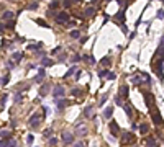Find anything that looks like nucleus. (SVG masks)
<instances>
[{"mask_svg":"<svg viewBox=\"0 0 164 147\" xmlns=\"http://www.w3.org/2000/svg\"><path fill=\"white\" fill-rule=\"evenodd\" d=\"M84 93H85V90H84V88H80V87L72 88V95H74V96H82Z\"/></svg>","mask_w":164,"mask_h":147,"instance_id":"15","label":"nucleus"},{"mask_svg":"<svg viewBox=\"0 0 164 147\" xmlns=\"http://www.w3.org/2000/svg\"><path fill=\"white\" fill-rule=\"evenodd\" d=\"M74 72H77V67H76V66H72L71 69H69V70H67V72H66L64 79H69V77H71V75H72V74H74Z\"/></svg>","mask_w":164,"mask_h":147,"instance_id":"22","label":"nucleus"},{"mask_svg":"<svg viewBox=\"0 0 164 147\" xmlns=\"http://www.w3.org/2000/svg\"><path fill=\"white\" fill-rule=\"evenodd\" d=\"M61 139H62V142H64L66 146H67V144H72V142H74V134H72L71 131H62V133H61Z\"/></svg>","mask_w":164,"mask_h":147,"instance_id":"3","label":"nucleus"},{"mask_svg":"<svg viewBox=\"0 0 164 147\" xmlns=\"http://www.w3.org/2000/svg\"><path fill=\"white\" fill-rule=\"evenodd\" d=\"M64 93H66V90H64V87L62 85H56L54 87V90H52V95H54V98L58 100V98H62L64 96Z\"/></svg>","mask_w":164,"mask_h":147,"instance_id":"5","label":"nucleus"},{"mask_svg":"<svg viewBox=\"0 0 164 147\" xmlns=\"http://www.w3.org/2000/svg\"><path fill=\"white\" fill-rule=\"evenodd\" d=\"M94 13H95V8H92V7L85 8V10H84V18H89V16H94Z\"/></svg>","mask_w":164,"mask_h":147,"instance_id":"16","label":"nucleus"},{"mask_svg":"<svg viewBox=\"0 0 164 147\" xmlns=\"http://www.w3.org/2000/svg\"><path fill=\"white\" fill-rule=\"evenodd\" d=\"M2 18H3L5 21H12V20H13V13H12V12H8V10H7L5 13L2 15Z\"/></svg>","mask_w":164,"mask_h":147,"instance_id":"21","label":"nucleus"},{"mask_svg":"<svg viewBox=\"0 0 164 147\" xmlns=\"http://www.w3.org/2000/svg\"><path fill=\"white\" fill-rule=\"evenodd\" d=\"M157 18H159V20L164 18V10H159V12H157Z\"/></svg>","mask_w":164,"mask_h":147,"instance_id":"38","label":"nucleus"},{"mask_svg":"<svg viewBox=\"0 0 164 147\" xmlns=\"http://www.w3.org/2000/svg\"><path fill=\"white\" fill-rule=\"evenodd\" d=\"M108 70H100V72H98V77H105V79H107V75H108Z\"/></svg>","mask_w":164,"mask_h":147,"instance_id":"33","label":"nucleus"},{"mask_svg":"<svg viewBox=\"0 0 164 147\" xmlns=\"http://www.w3.org/2000/svg\"><path fill=\"white\" fill-rule=\"evenodd\" d=\"M110 133H112V136H118V133H120V127H118V124H117V121H112L110 123Z\"/></svg>","mask_w":164,"mask_h":147,"instance_id":"10","label":"nucleus"},{"mask_svg":"<svg viewBox=\"0 0 164 147\" xmlns=\"http://www.w3.org/2000/svg\"><path fill=\"white\" fill-rule=\"evenodd\" d=\"M112 114H113V108H112V106H107V108L104 110V118H105V119H110Z\"/></svg>","mask_w":164,"mask_h":147,"instance_id":"14","label":"nucleus"},{"mask_svg":"<svg viewBox=\"0 0 164 147\" xmlns=\"http://www.w3.org/2000/svg\"><path fill=\"white\" fill-rule=\"evenodd\" d=\"M100 64H102V66H110V57H104V59L100 60Z\"/></svg>","mask_w":164,"mask_h":147,"instance_id":"28","label":"nucleus"},{"mask_svg":"<svg viewBox=\"0 0 164 147\" xmlns=\"http://www.w3.org/2000/svg\"><path fill=\"white\" fill-rule=\"evenodd\" d=\"M159 146H161V142H159L154 136H151V137L146 139V147H159Z\"/></svg>","mask_w":164,"mask_h":147,"instance_id":"7","label":"nucleus"},{"mask_svg":"<svg viewBox=\"0 0 164 147\" xmlns=\"http://www.w3.org/2000/svg\"><path fill=\"white\" fill-rule=\"evenodd\" d=\"M56 144H58V139H56V137H51V139H49V146L54 147Z\"/></svg>","mask_w":164,"mask_h":147,"instance_id":"34","label":"nucleus"},{"mask_svg":"<svg viewBox=\"0 0 164 147\" xmlns=\"http://www.w3.org/2000/svg\"><path fill=\"white\" fill-rule=\"evenodd\" d=\"M7 67H8V69H13V67H15V62H13V60L10 59L8 62H7Z\"/></svg>","mask_w":164,"mask_h":147,"instance_id":"35","label":"nucleus"},{"mask_svg":"<svg viewBox=\"0 0 164 147\" xmlns=\"http://www.w3.org/2000/svg\"><path fill=\"white\" fill-rule=\"evenodd\" d=\"M64 59H66V52H62V54H61V56L58 57V60H59V62H62Z\"/></svg>","mask_w":164,"mask_h":147,"instance_id":"40","label":"nucleus"},{"mask_svg":"<svg viewBox=\"0 0 164 147\" xmlns=\"http://www.w3.org/2000/svg\"><path fill=\"white\" fill-rule=\"evenodd\" d=\"M56 21H58L59 25H66V23L69 21V13H67V12H61V13L56 16Z\"/></svg>","mask_w":164,"mask_h":147,"instance_id":"6","label":"nucleus"},{"mask_svg":"<svg viewBox=\"0 0 164 147\" xmlns=\"http://www.w3.org/2000/svg\"><path fill=\"white\" fill-rule=\"evenodd\" d=\"M7 147H18L17 146V140H10V142L7 144Z\"/></svg>","mask_w":164,"mask_h":147,"instance_id":"36","label":"nucleus"},{"mask_svg":"<svg viewBox=\"0 0 164 147\" xmlns=\"http://www.w3.org/2000/svg\"><path fill=\"white\" fill-rule=\"evenodd\" d=\"M43 80H44V75H36V77H35V82H36V83H43Z\"/></svg>","mask_w":164,"mask_h":147,"instance_id":"29","label":"nucleus"},{"mask_svg":"<svg viewBox=\"0 0 164 147\" xmlns=\"http://www.w3.org/2000/svg\"><path fill=\"white\" fill-rule=\"evenodd\" d=\"M0 137H7V139H10V137H12V133H10V131H0Z\"/></svg>","mask_w":164,"mask_h":147,"instance_id":"26","label":"nucleus"},{"mask_svg":"<svg viewBox=\"0 0 164 147\" xmlns=\"http://www.w3.org/2000/svg\"><path fill=\"white\" fill-rule=\"evenodd\" d=\"M82 59V57H80V56H79V54H74V56H72L71 57V60L72 62H74V64H76V62H79V60Z\"/></svg>","mask_w":164,"mask_h":147,"instance_id":"30","label":"nucleus"},{"mask_svg":"<svg viewBox=\"0 0 164 147\" xmlns=\"http://www.w3.org/2000/svg\"><path fill=\"white\" fill-rule=\"evenodd\" d=\"M36 23H39V26H48V25H46L43 20H36Z\"/></svg>","mask_w":164,"mask_h":147,"instance_id":"43","label":"nucleus"},{"mask_svg":"<svg viewBox=\"0 0 164 147\" xmlns=\"http://www.w3.org/2000/svg\"><path fill=\"white\" fill-rule=\"evenodd\" d=\"M69 105H71V101L69 100H64V98H58V100H56V106H58V110H62V108L69 106Z\"/></svg>","mask_w":164,"mask_h":147,"instance_id":"9","label":"nucleus"},{"mask_svg":"<svg viewBox=\"0 0 164 147\" xmlns=\"http://www.w3.org/2000/svg\"><path fill=\"white\" fill-rule=\"evenodd\" d=\"M163 46H164V36L161 38V47H163Z\"/></svg>","mask_w":164,"mask_h":147,"instance_id":"48","label":"nucleus"},{"mask_svg":"<svg viewBox=\"0 0 164 147\" xmlns=\"http://www.w3.org/2000/svg\"><path fill=\"white\" fill-rule=\"evenodd\" d=\"M76 136H79V137H84V136H87V127L79 126L77 131H76Z\"/></svg>","mask_w":164,"mask_h":147,"instance_id":"13","label":"nucleus"},{"mask_svg":"<svg viewBox=\"0 0 164 147\" xmlns=\"http://www.w3.org/2000/svg\"><path fill=\"white\" fill-rule=\"evenodd\" d=\"M21 57H23V52L21 51H17V52L12 54V60L15 62V60H21Z\"/></svg>","mask_w":164,"mask_h":147,"instance_id":"19","label":"nucleus"},{"mask_svg":"<svg viewBox=\"0 0 164 147\" xmlns=\"http://www.w3.org/2000/svg\"><path fill=\"white\" fill-rule=\"evenodd\" d=\"M41 119H43V116H41L39 113H35L31 118H30V126H31V127H38L39 124H41Z\"/></svg>","mask_w":164,"mask_h":147,"instance_id":"4","label":"nucleus"},{"mask_svg":"<svg viewBox=\"0 0 164 147\" xmlns=\"http://www.w3.org/2000/svg\"><path fill=\"white\" fill-rule=\"evenodd\" d=\"M26 140H28V144H33V140H35V139H33V136H31V134H30V136L26 137Z\"/></svg>","mask_w":164,"mask_h":147,"instance_id":"42","label":"nucleus"},{"mask_svg":"<svg viewBox=\"0 0 164 147\" xmlns=\"http://www.w3.org/2000/svg\"><path fill=\"white\" fill-rule=\"evenodd\" d=\"M123 16H125V12H120V13L115 15V20L120 21V25H125V23H123Z\"/></svg>","mask_w":164,"mask_h":147,"instance_id":"24","label":"nucleus"},{"mask_svg":"<svg viewBox=\"0 0 164 147\" xmlns=\"http://www.w3.org/2000/svg\"><path fill=\"white\" fill-rule=\"evenodd\" d=\"M8 80H10V75L7 74V75H3V79H2V85H7V83H8Z\"/></svg>","mask_w":164,"mask_h":147,"instance_id":"31","label":"nucleus"},{"mask_svg":"<svg viewBox=\"0 0 164 147\" xmlns=\"http://www.w3.org/2000/svg\"><path fill=\"white\" fill-rule=\"evenodd\" d=\"M133 142H135V134L133 133H125L122 136V144L123 146H131Z\"/></svg>","mask_w":164,"mask_h":147,"instance_id":"2","label":"nucleus"},{"mask_svg":"<svg viewBox=\"0 0 164 147\" xmlns=\"http://www.w3.org/2000/svg\"><path fill=\"white\" fill-rule=\"evenodd\" d=\"M59 51H61V46H59V47H56V49H52L51 52H52V54H58V52H59Z\"/></svg>","mask_w":164,"mask_h":147,"instance_id":"44","label":"nucleus"},{"mask_svg":"<svg viewBox=\"0 0 164 147\" xmlns=\"http://www.w3.org/2000/svg\"><path fill=\"white\" fill-rule=\"evenodd\" d=\"M59 5H61V3H59L58 0H54V2H51V3H49V8H51V10H54V8H59Z\"/></svg>","mask_w":164,"mask_h":147,"instance_id":"27","label":"nucleus"},{"mask_svg":"<svg viewBox=\"0 0 164 147\" xmlns=\"http://www.w3.org/2000/svg\"><path fill=\"white\" fill-rule=\"evenodd\" d=\"M123 110L126 111V114H128V118H133V110H131V106L128 105V103H123Z\"/></svg>","mask_w":164,"mask_h":147,"instance_id":"17","label":"nucleus"},{"mask_svg":"<svg viewBox=\"0 0 164 147\" xmlns=\"http://www.w3.org/2000/svg\"><path fill=\"white\" fill-rule=\"evenodd\" d=\"M107 98H108V93H104L100 98H98V106H104V103L107 101Z\"/></svg>","mask_w":164,"mask_h":147,"instance_id":"23","label":"nucleus"},{"mask_svg":"<svg viewBox=\"0 0 164 147\" xmlns=\"http://www.w3.org/2000/svg\"><path fill=\"white\" fill-rule=\"evenodd\" d=\"M80 75H82V72H80V70H77V72H76V77H74V79H76V80H79V79H80Z\"/></svg>","mask_w":164,"mask_h":147,"instance_id":"41","label":"nucleus"},{"mask_svg":"<svg viewBox=\"0 0 164 147\" xmlns=\"http://www.w3.org/2000/svg\"><path fill=\"white\" fill-rule=\"evenodd\" d=\"M51 134H52V129H46V131H44V137H51Z\"/></svg>","mask_w":164,"mask_h":147,"instance_id":"37","label":"nucleus"},{"mask_svg":"<svg viewBox=\"0 0 164 147\" xmlns=\"http://www.w3.org/2000/svg\"><path fill=\"white\" fill-rule=\"evenodd\" d=\"M115 77H117V75H115V74H113V72H110V74H108V75H107V79H108V80H113Z\"/></svg>","mask_w":164,"mask_h":147,"instance_id":"39","label":"nucleus"},{"mask_svg":"<svg viewBox=\"0 0 164 147\" xmlns=\"http://www.w3.org/2000/svg\"><path fill=\"white\" fill-rule=\"evenodd\" d=\"M139 133H141V134H148V133H149V124H148V123H143V124L139 126Z\"/></svg>","mask_w":164,"mask_h":147,"instance_id":"18","label":"nucleus"},{"mask_svg":"<svg viewBox=\"0 0 164 147\" xmlns=\"http://www.w3.org/2000/svg\"><path fill=\"white\" fill-rule=\"evenodd\" d=\"M71 38H72V39H77V38H80V31H77V30H72V31H71Z\"/></svg>","mask_w":164,"mask_h":147,"instance_id":"25","label":"nucleus"},{"mask_svg":"<svg viewBox=\"0 0 164 147\" xmlns=\"http://www.w3.org/2000/svg\"><path fill=\"white\" fill-rule=\"evenodd\" d=\"M74 147H85L84 142H77V144H74Z\"/></svg>","mask_w":164,"mask_h":147,"instance_id":"45","label":"nucleus"},{"mask_svg":"<svg viewBox=\"0 0 164 147\" xmlns=\"http://www.w3.org/2000/svg\"><path fill=\"white\" fill-rule=\"evenodd\" d=\"M84 116H85V118H94V105H89V106H85Z\"/></svg>","mask_w":164,"mask_h":147,"instance_id":"11","label":"nucleus"},{"mask_svg":"<svg viewBox=\"0 0 164 147\" xmlns=\"http://www.w3.org/2000/svg\"><path fill=\"white\" fill-rule=\"evenodd\" d=\"M122 31H123V33H128V28L125 26V25H122Z\"/></svg>","mask_w":164,"mask_h":147,"instance_id":"46","label":"nucleus"},{"mask_svg":"<svg viewBox=\"0 0 164 147\" xmlns=\"http://www.w3.org/2000/svg\"><path fill=\"white\" fill-rule=\"evenodd\" d=\"M41 64H43V67H51L54 62H52L49 57H43V60H41Z\"/></svg>","mask_w":164,"mask_h":147,"instance_id":"20","label":"nucleus"},{"mask_svg":"<svg viewBox=\"0 0 164 147\" xmlns=\"http://www.w3.org/2000/svg\"><path fill=\"white\" fill-rule=\"evenodd\" d=\"M71 2H72V3H74V2H80V0H71Z\"/></svg>","mask_w":164,"mask_h":147,"instance_id":"49","label":"nucleus"},{"mask_svg":"<svg viewBox=\"0 0 164 147\" xmlns=\"http://www.w3.org/2000/svg\"><path fill=\"white\" fill-rule=\"evenodd\" d=\"M48 93H51V85L49 83H43L39 88V96H46Z\"/></svg>","mask_w":164,"mask_h":147,"instance_id":"8","label":"nucleus"},{"mask_svg":"<svg viewBox=\"0 0 164 147\" xmlns=\"http://www.w3.org/2000/svg\"><path fill=\"white\" fill-rule=\"evenodd\" d=\"M144 98H146V105L149 108L151 111V116H153V121H154V124H161L163 119H161V113H159V110L156 108V103H154V98H153V95L149 93H144Z\"/></svg>","mask_w":164,"mask_h":147,"instance_id":"1","label":"nucleus"},{"mask_svg":"<svg viewBox=\"0 0 164 147\" xmlns=\"http://www.w3.org/2000/svg\"><path fill=\"white\" fill-rule=\"evenodd\" d=\"M28 8H30V10H36V8H38V2H31V3L28 5Z\"/></svg>","mask_w":164,"mask_h":147,"instance_id":"32","label":"nucleus"},{"mask_svg":"<svg viewBox=\"0 0 164 147\" xmlns=\"http://www.w3.org/2000/svg\"><path fill=\"white\" fill-rule=\"evenodd\" d=\"M3 30H5V25H2V23H0V33H2Z\"/></svg>","mask_w":164,"mask_h":147,"instance_id":"47","label":"nucleus"},{"mask_svg":"<svg viewBox=\"0 0 164 147\" xmlns=\"http://www.w3.org/2000/svg\"><path fill=\"white\" fill-rule=\"evenodd\" d=\"M128 93H130V88L126 87V85H120V95L118 96H128Z\"/></svg>","mask_w":164,"mask_h":147,"instance_id":"12","label":"nucleus"}]
</instances>
